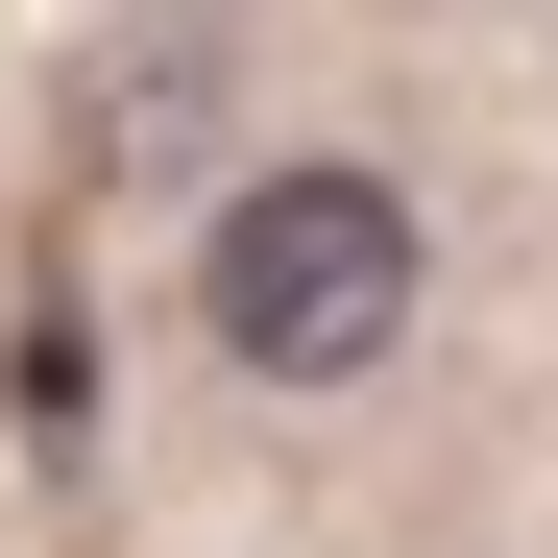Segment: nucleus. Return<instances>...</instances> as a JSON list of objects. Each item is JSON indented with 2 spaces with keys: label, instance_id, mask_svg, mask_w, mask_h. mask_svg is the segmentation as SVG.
<instances>
[{
  "label": "nucleus",
  "instance_id": "1",
  "mask_svg": "<svg viewBox=\"0 0 558 558\" xmlns=\"http://www.w3.org/2000/svg\"><path fill=\"white\" fill-rule=\"evenodd\" d=\"M195 316H219V364H267V389L389 364V340H413V170H364V146L243 170V195H219V267H195Z\"/></svg>",
  "mask_w": 558,
  "mask_h": 558
}]
</instances>
